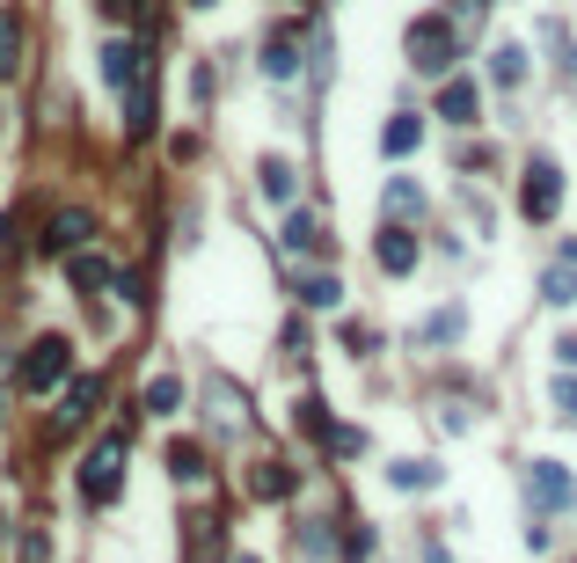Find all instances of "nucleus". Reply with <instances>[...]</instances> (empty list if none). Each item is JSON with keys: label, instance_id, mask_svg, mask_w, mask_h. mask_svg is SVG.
I'll return each instance as SVG.
<instances>
[{"label": "nucleus", "instance_id": "f257e3e1", "mask_svg": "<svg viewBox=\"0 0 577 563\" xmlns=\"http://www.w3.org/2000/svg\"><path fill=\"white\" fill-rule=\"evenodd\" d=\"M124 454H132V432H103L95 440V454L81 461V497L88 505H118V491H124Z\"/></svg>", "mask_w": 577, "mask_h": 563}, {"label": "nucleus", "instance_id": "f03ea898", "mask_svg": "<svg viewBox=\"0 0 577 563\" xmlns=\"http://www.w3.org/2000/svg\"><path fill=\"white\" fill-rule=\"evenodd\" d=\"M409 59H417V73H454V22L446 16H417L409 22Z\"/></svg>", "mask_w": 577, "mask_h": 563}, {"label": "nucleus", "instance_id": "7ed1b4c3", "mask_svg": "<svg viewBox=\"0 0 577 563\" xmlns=\"http://www.w3.org/2000/svg\"><path fill=\"white\" fill-rule=\"evenodd\" d=\"M556 205H563V169L548 154H534V169L519 183V212L526 220H556Z\"/></svg>", "mask_w": 577, "mask_h": 563}, {"label": "nucleus", "instance_id": "20e7f679", "mask_svg": "<svg viewBox=\"0 0 577 563\" xmlns=\"http://www.w3.org/2000/svg\"><path fill=\"white\" fill-rule=\"evenodd\" d=\"M59 381H67V336H37L30 359H22V388L44 395V388H59Z\"/></svg>", "mask_w": 577, "mask_h": 563}, {"label": "nucleus", "instance_id": "39448f33", "mask_svg": "<svg viewBox=\"0 0 577 563\" xmlns=\"http://www.w3.org/2000/svg\"><path fill=\"white\" fill-rule=\"evenodd\" d=\"M103 81H110V89H140V81H146V52H140V44H103Z\"/></svg>", "mask_w": 577, "mask_h": 563}, {"label": "nucleus", "instance_id": "423d86ee", "mask_svg": "<svg viewBox=\"0 0 577 563\" xmlns=\"http://www.w3.org/2000/svg\"><path fill=\"white\" fill-rule=\"evenodd\" d=\"M205 403H212V424H220V432H234V424L249 418V395L227 381V373H212V381H205Z\"/></svg>", "mask_w": 577, "mask_h": 563}, {"label": "nucleus", "instance_id": "0eeeda50", "mask_svg": "<svg viewBox=\"0 0 577 563\" xmlns=\"http://www.w3.org/2000/svg\"><path fill=\"white\" fill-rule=\"evenodd\" d=\"M526 491L541 497V505H577L570 469H556V461H534V469H526Z\"/></svg>", "mask_w": 577, "mask_h": 563}, {"label": "nucleus", "instance_id": "6e6552de", "mask_svg": "<svg viewBox=\"0 0 577 563\" xmlns=\"http://www.w3.org/2000/svg\"><path fill=\"white\" fill-rule=\"evenodd\" d=\"M373 257H381V271H395V279H409V271H417V234L387 220V228H381V249H373Z\"/></svg>", "mask_w": 577, "mask_h": 563}, {"label": "nucleus", "instance_id": "1a4fd4ad", "mask_svg": "<svg viewBox=\"0 0 577 563\" xmlns=\"http://www.w3.org/2000/svg\"><path fill=\"white\" fill-rule=\"evenodd\" d=\"M88 234H95V220H88V212H52V220H44V249H52V257L81 249Z\"/></svg>", "mask_w": 577, "mask_h": 563}, {"label": "nucleus", "instance_id": "9d476101", "mask_svg": "<svg viewBox=\"0 0 577 563\" xmlns=\"http://www.w3.org/2000/svg\"><path fill=\"white\" fill-rule=\"evenodd\" d=\"M285 249H293V257H322V249H330V234H322V220L315 212H285Z\"/></svg>", "mask_w": 577, "mask_h": 563}, {"label": "nucleus", "instance_id": "9b49d317", "mask_svg": "<svg viewBox=\"0 0 577 563\" xmlns=\"http://www.w3.org/2000/svg\"><path fill=\"white\" fill-rule=\"evenodd\" d=\"M169 475H175V483H191V491H205V483H212V461H205V446L175 440V446H169Z\"/></svg>", "mask_w": 577, "mask_h": 563}, {"label": "nucleus", "instance_id": "f8f14e48", "mask_svg": "<svg viewBox=\"0 0 577 563\" xmlns=\"http://www.w3.org/2000/svg\"><path fill=\"white\" fill-rule=\"evenodd\" d=\"M95 403H103V381H95V373H81V381L67 388V403H59V432H73V424H81Z\"/></svg>", "mask_w": 577, "mask_h": 563}, {"label": "nucleus", "instance_id": "ddd939ff", "mask_svg": "<svg viewBox=\"0 0 577 563\" xmlns=\"http://www.w3.org/2000/svg\"><path fill=\"white\" fill-rule=\"evenodd\" d=\"M417 147H424V124L409 118V110H403V118H387V124H381V154H387V161L417 154Z\"/></svg>", "mask_w": 577, "mask_h": 563}, {"label": "nucleus", "instance_id": "4468645a", "mask_svg": "<svg viewBox=\"0 0 577 563\" xmlns=\"http://www.w3.org/2000/svg\"><path fill=\"white\" fill-rule=\"evenodd\" d=\"M438 118H454V124H475V118H483L475 81H446V89H438Z\"/></svg>", "mask_w": 577, "mask_h": 563}, {"label": "nucleus", "instance_id": "2eb2a0df", "mask_svg": "<svg viewBox=\"0 0 577 563\" xmlns=\"http://www.w3.org/2000/svg\"><path fill=\"white\" fill-rule=\"evenodd\" d=\"M124 132H132V140L154 132V73H146L140 89H124Z\"/></svg>", "mask_w": 577, "mask_h": 563}, {"label": "nucleus", "instance_id": "dca6fc26", "mask_svg": "<svg viewBox=\"0 0 577 563\" xmlns=\"http://www.w3.org/2000/svg\"><path fill=\"white\" fill-rule=\"evenodd\" d=\"M541 300H548V308H570V300H577V264H563V257H556V264L541 271Z\"/></svg>", "mask_w": 577, "mask_h": 563}, {"label": "nucleus", "instance_id": "f3484780", "mask_svg": "<svg viewBox=\"0 0 577 563\" xmlns=\"http://www.w3.org/2000/svg\"><path fill=\"white\" fill-rule=\"evenodd\" d=\"M263 73H271V81H293V73H300V44H293V30L271 37V52H263Z\"/></svg>", "mask_w": 577, "mask_h": 563}, {"label": "nucleus", "instance_id": "a211bd4d", "mask_svg": "<svg viewBox=\"0 0 577 563\" xmlns=\"http://www.w3.org/2000/svg\"><path fill=\"white\" fill-rule=\"evenodd\" d=\"M387 483H395V491H438V461H395Z\"/></svg>", "mask_w": 577, "mask_h": 563}, {"label": "nucleus", "instance_id": "6ab92c4d", "mask_svg": "<svg viewBox=\"0 0 577 563\" xmlns=\"http://www.w3.org/2000/svg\"><path fill=\"white\" fill-rule=\"evenodd\" d=\"M417 212H424V191L409 177H395V183H387V220L403 228V220H417Z\"/></svg>", "mask_w": 577, "mask_h": 563}, {"label": "nucleus", "instance_id": "aec40b11", "mask_svg": "<svg viewBox=\"0 0 577 563\" xmlns=\"http://www.w3.org/2000/svg\"><path fill=\"white\" fill-rule=\"evenodd\" d=\"M460 330H468V315H460V308H438L432 322H417V344H454Z\"/></svg>", "mask_w": 577, "mask_h": 563}, {"label": "nucleus", "instance_id": "412c9836", "mask_svg": "<svg viewBox=\"0 0 577 563\" xmlns=\"http://www.w3.org/2000/svg\"><path fill=\"white\" fill-rule=\"evenodd\" d=\"M490 81H497V89H519V81H526V52H519V44H497V52H490Z\"/></svg>", "mask_w": 577, "mask_h": 563}, {"label": "nucleus", "instance_id": "4be33fe9", "mask_svg": "<svg viewBox=\"0 0 577 563\" xmlns=\"http://www.w3.org/2000/svg\"><path fill=\"white\" fill-rule=\"evenodd\" d=\"M67 279L81 285V293H95V285H110V264L103 257H88V249H73V264H67Z\"/></svg>", "mask_w": 577, "mask_h": 563}, {"label": "nucleus", "instance_id": "5701e85b", "mask_svg": "<svg viewBox=\"0 0 577 563\" xmlns=\"http://www.w3.org/2000/svg\"><path fill=\"white\" fill-rule=\"evenodd\" d=\"M175 403H183V381H175V373L146 381V410H154V418H175Z\"/></svg>", "mask_w": 577, "mask_h": 563}, {"label": "nucleus", "instance_id": "b1692460", "mask_svg": "<svg viewBox=\"0 0 577 563\" xmlns=\"http://www.w3.org/2000/svg\"><path fill=\"white\" fill-rule=\"evenodd\" d=\"M300 300H307V308H336V300H344V285H336L330 271H315V279H300Z\"/></svg>", "mask_w": 577, "mask_h": 563}, {"label": "nucleus", "instance_id": "393cba45", "mask_svg": "<svg viewBox=\"0 0 577 563\" xmlns=\"http://www.w3.org/2000/svg\"><path fill=\"white\" fill-rule=\"evenodd\" d=\"M256 177H263V191H271V198H279V205H293V169H285V161H279V154H271V161H263V169H256Z\"/></svg>", "mask_w": 577, "mask_h": 563}, {"label": "nucleus", "instance_id": "a878e982", "mask_svg": "<svg viewBox=\"0 0 577 563\" xmlns=\"http://www.w3.org/2000/svg\"><path fill=\"white\" fill-rule=\"evenodd\" d=\"M330 454H366V432H358V424H330Z\"/></svg>", "mask_w": 577, "mask_h": 563}, {"label": "nucleus", "instance_id": "bb28decb", "mask_svg": "<svg viewBox=\"0 0 577 563\" xmlns=\"http://www.w3.org/2000/svg\"><path fill=\"white\" fill-rule=\"evenodd\" d=\"M16 44H22V37H16V16H0V81L16 73Z\"/></svg>", "mask_w": 577, "mask_h": 563}, {"label": "nucleus", "instance_id": "cd10ccee", "mask_svg": "<svg viewBox=\"0 0 577 563\" xmlns=\"http://www.w3.org/2000/svg\"><path fill=\"white\" fill-rule=\"evenodd\" d=\"M336 336H344V352H358V359L373 352V330H366V322H344V330H336Z\"/></svg>", "mask_w": 577, "mask_h": 563}, {"label": "nucleus", "instance_id": "c85d7f7f", "mask_svg": "<svg viewBox=\"0 0 577 563\" xmlns=\"http://www.w3.org/2000/svg\"><path fill=\"white\" fill-rule=\"evenodd\" d=\"M344 556L366 563V556H373V527H351V534H344Z\"/></svg>", "mask_w": 577, "mask_h": 563}, {"label": "nucleus", "instance_id": "c756f323", "mask_svg": "<svg viewBox=\"0 0 577 563\" xmlns=\"http://www.w3.org/2000/svg\"><path fill=\"white\" fill-rule=\"evenodd\" d=\"M279 491H285V469H279V461H271V469L256 475V497H279Z\"/></svg>", "mask_w": 577, "mask_h": 563}, {"label": "nucleus", "instance_id": "7c9ffc66", "mask_svg": "<svg viewBox=\"0 0 577 563\" xmlns=\"http://www.w3.org/2000/svg\"><path fill=\"white\" fill-rule=\"evenodd\" d=\"M22 563H44V534H22Z\"/></svg>", "mask_w": 577, "mask_h": 563}, {"label": "nucleus", "instance_id": "2f4dec72", "mask_svg": "<svg viewBox=\"0 0 577 563\" xmlns=\"http://www.w3.org/2000/svg\"><path fill=\"white\" fill-rule=\"evenodd\" d=\"M556 403H563V410H570V418H577V381H556Z\"/></svg>", "mask_w": 577, "mask_h": 563}, {"label": "nucleus", "instance_id": "473e14b6", "mask_svg": "<svg viewBox=\"0 0 577 563\" xmlns=\"http://www.w3.org/2000/svg\"><path fill=\"white\" fill-rule=\"evenodd\" d=\"M454 8H460V16H475V22H483V8H490V0H454Z\"/></svg>", "mask_w": 577, "mask_h": 563}, {"label": "nucleus", "instance_id": "72a5a7b5", "mask_svg": "<svg viewBox=\"0 0 577 563\" xmlns=\"http://www.w3.org/2000/svg\"><path fill=\"white\" fill-rule=\"evenodd\" d=\"M424 563H454V556H446V549H438V542H424Z\"/></svg>", "mask_w": 577, "mask_h": 563}, {"label": "nucleus", "instance_id": "f704fd0d", "mask_svg": "<svg viewBox=\"0 0 577 563\" xmlns=\"http://www.w3.org/2000/svg\"><path fill=\"white\" fill-rule=\"evenodd\" d=\"M556 352H563V359H570V366H577V336H563V344H556Z\"/></svg>", "mask_w": 577, "mask_h": 563}, {"label": "nucleus", "instance_id": "c9c22d12", "mask_svg": "<svg viewBox=\"0 0 577 563\" xmlns=\"http://www.w3.org/2000/svg\"><path fill=\"white\" fill-rule=\"evenodd\" d=\"M0 257H8V228H0Z\"/></svg>", "mask_w": 577, "mask_h": 563}, {"label": "nucleus", "instance_id": "e433bc0d", "mask_svg": "<svg viewBox=\"0 0 577 563\" xmlns=\"http://www.w3.org/2000/svg\"><path fill=\"white\" fill-rule=\"evenodd\" d=\"M191 8H212V0H191Z\"/></svg>", "mask_w": 577, "mask_h": 563}, {"label": "nucleus", "instance_id": "4c0bfd02", "mask_svg": "<svg viewBox=\"0 0 577 563\" xmlns=\"http://www.w3.org/2000/svg\"><path fill=\"white\" fill-rule=\"evenodd\" d=\"M242 563H256V556H242Z\"/></svg>", "mask_w": 577, "mask_h": 563}]
</instances>
